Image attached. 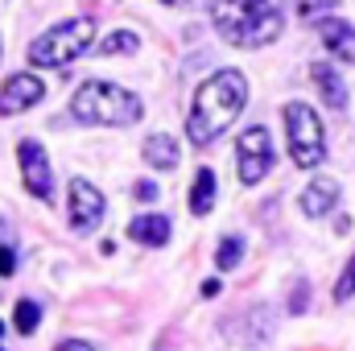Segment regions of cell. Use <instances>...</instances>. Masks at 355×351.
<instances>
[{
	"label": "cell",
	"instance_id": "cell-25",
	"mask_svg": "<svg viewBox=\"0 0 355 351\" xmlns=\"http://www.w3.org/2000/svg\"><path fill=\"white\" fill-rule=\"evenodd\" d=\"M0 339H4V323H0Z\"/></svg>",
	"mask_w": 355,
	"mask_h": 351
},
{
	"label": "cell",
	"instance_id": "cell-12",
	"mask_svg": "<svg viewBox=\"0 0 355 351\" xmlns=\"http://www.w3.org/2000/svg\"><path fill=\"white\" fill-rule=\"evenodd\" d=\"M128 240H137L145 248H162L170 240V219L166 215H137L128 223Z\"/></svg>",
	"mask_w": 355,
	"mask_h": 351
},
{
	"label": "cell",
	"instance_id": "cell-14",
	"mask_svg": "<svg viewBox=\"0 0 355 351\" xmlns=\"http://www.w3.org/2000/svg\"><path fill=\"white\" fill-rule=\"evenodd\" d=\"M310 79H314V87L322 91V99H327L331 108H347V87H343V79H339L335 67L314 62V67H310Z\"/></svg>",
	"mask_w": 355,
	"mask_h": 351
},
{
	"label": "cell",
	"instance_id": "cell-6",
	"mask_svg": "<svg viewBox=\"0 0 355 351\" xmlns=\"http://www.w3.org/2000/svg\"><path fill=\"white\" fill-rule=\"evenodd\" d=\"M236 162H240V182L244 186H257L272 170V141H268L265 124H248L236 137Z\"/></svg>",
	"mask_w": 355,
	"mask_h": 351
},
{
	"label": "cell",
	"instance_id": "cell-24",
	"mask_svg": "<svg viewBox=\"0 0 355 351\" xmlns=\"http://www.w3.org/2000/svg\"><path fill=\"white\" fill-rule=\"evenodd\" d=\"M162 4H170V8H178V4H186V0H162Z\"/></svg>",
	"mask_w": 355,
	"mask_h": 351
},
{
	"label": "cell",
	"instance_id": "cell-13",
	"mask_svg": "<svg viewBox=\"0 0 355 351\" xmlns=\"http://www.w3.org/2000/svg\"><path fill=\"white\" fill-rule=\"evenodd\" d=\"M141 153H145V166H153V170H174L178 166V141L170 137V132H153V137H145Z\"/></svg>",
	"mask_w": 355,
	"mask_h": 351
},
{
	"label": "cell",
	"instance_id": "cell-7",
	"mask_svg": "<svg viewBox=\"0 0 355 351\" xmlns=\"http://www.w3.org/2000/svg\"><path fill=\"white\" fill-rule=\"evenodd\" d=\"M67 215H71V228L75 232H95L99 228V219H103V194L91 186L87 178H71Z\"/></svg>",
	"mask_w": 355,
	"mask_h": 351
},
{
	"label": "cell",
	"instance_id": "cell-16",
	"mask_svg": "<svg viewBox=\"0 0 355 351\" xmlns=\"http://www.w3.org/2000/svg\"><path fill=\"white\" fill-rule=\"evenodd\" d=\"M137 46H141V37H137L132 29H112L95 50H99L103 58H112V54H137Z\"/></svg>",
	"mask_w": 355,
	"mask_h": 351
},
{
	"label": "cell",
	"instance_id": "cell-20",
	"mask_svg": "<svg viewBox=\"0 0 355 351\" xmlns=\"http://www.w3.org/2000/svg\"><path fill=\"white\" fill-rule=\"evenodd\" d=\"M347 298H355V252H352V261L343 264V277L335 285V302H347Z\"/></svg>",
	"mask_w": 355,
	"mask_h": 351
},
{
	"label": "cell",
	"instance_id": "cell-18",
	"mask_svg": "<svg viewBox=\"0 0 355 351\" xmlns=\"http://www.w3.org/2000/svg\"><path fill=\"white\" fill-rule=\"evenodd\" d=\"M244 257V236H227V240H219V252H215V268L219 273H227V268H236Z\"/></svg>",
	"mask_w": 355,
	"mask_h": 351
},
{
	"label": "cell",
	"instance_id": "cell-17",
	"mask_svg": "<svg viewBox=\"0 0 355 351\" xmlns=\"http://www.w3.org/2000/svg\"><path fill=\"white\" fill-rule=\"evenodd\" d=\"M12 323H17V331H21V335H33V331H37V323H42V306H37L33 298H21V302H17V310H12Z\"/></svg>",
	"mask_w": 355,
	"mask_h": 351
},
{
	"label": "cell",
	"instance_id": "cell-22",
	"mask_svg": "<svg viewBox=\"0 0 355 351\" xmlns=\"http://www.w3.org/2000/svg\"><path fill=\"white\" fill-rule=\"evenodd\" d=\"M157 198V186L153 182H137V203H153Z\"/></svg>",
	"mask_w": 355,
	"mask_h": 351
},
{
	"label": "cell",
	"instance_id": "cell-5",
	"mask_svg": "<svg viewBox=\"0 0 355 351\" xmlns=\"http://www.w3.org/2000/svg\"><path fill=\"white\" fill-rule=\"evenodd\" d=\"M285 141H289V157L297 170H318L322 157H327V132H322V120L310 103L293 99L285 103Z\"/></svg>",
	"mask_w": 355,
	"mask_h": 351
},
{
	"label": "cell",
	"instance_id": "cell-23",
	"mask_svg": "<svg viewBox=\"0 0 355 351\" xmlns=\"http://www.w3.org/2000/svg\"><path fill=\"white\" fill-rule=\"evenodd\" d=\"M54 351H91V343H83V339H62Z\"/></svg>",
	"mask_w": 355,
	"mask_h": 351
},
{
	"label": "cell",
	"instance_id": "cell-9",
	"mask_svg": "<svg viewBox=\"0 0 355 351\" xmlns=\"http://www.w3.org/2000/svg\"><path fill=\"white\" fill-rule=\"evenodd\" d=\"M42 95H46V83H42L37 75L21 71V75H12V79L0 87V116H17V112H29V108H33Z\"/></svg>",
	"mask_w": 355,
	"mask_h": 351
},
{
	"label": "cell",
	"instance_id": "cell-8",
	"mask_svg": "<svg viewBox=\"0 0 355 351\" xmlns=\"http://www.w3.org/2000/svg\"><path fill=\"white\" fill-rule=\"evenodd\" d=\"M17 157H21V182H25V190H29L33 198L50 203V194H54V174H50L46 149H42L37 141H21V145H17Z\"/></svg>",
	"mask_w": 355,
	"mask_h": 351
},
{
	"label": "cell",
	"instance_id": "cell-3",
	"mask_svg": "<svg viewBox=\"0 0 355 351\" xmlns=\"http://www.w3.org/2000/svg\"><path fill=\"white\" fill-rule=\"evenodd\" d=\"M141 99L132 91L103 83V79H87L71 99V116L79 124H103V128H128L141 120Z\"/></svg>",
	"mask_w": 355,
	"mask_h": 351
},
{
	"label": "cell",
	"instance_id": "cell-4",
	"mask_svg": "<svg viewBox=\"0 0 355 351\" xmlns=\"http://www.w3.org/2000/svg\"><path fill=\"white\" fill-rule=\"evenodd\" d=\"M91 46H95V21H91V17H71V21L46 29V33L29 46V62H33V67H54V71H62V67H71L79 54H87Z\"/></svg>",
	"mask_w": 355,
	"mask_h": 351
},
{
	"label": "cell",
	"instance_id": "cell-1",
	"mask_svg": "<svg viewBox=\"0 0 355 351\" xmlns=\"http://www.w3.org/2000/svg\"><path fill=\"white\" fill-rule=\"evenodd\" d=\"M244 108H248V79L240 71L227 67V71L207 75L194 87L190 112H186V137H190V145H198V149L215 145L240 120Z\"/></svg>",
	"mask_w": 355,
	"mask_h": 351
},
{
	"label": "cell",
	"instance_id": "cell-2",
	"mask_svg": "<svg viewBox=\"0 0 355 351\" xmlns=\"http://www.w3.org/2000/svg\"><path fill=\"white\" fill-rule=\"evenodd\" d=\"M211 25L223 42L240 50H261L281 37L285 4L281 0H211Z\"/></svg>",
	"mask_w": 355,
	"mask_h": 351
},
{
	"label": "cell",
	"instance_id": "cell-10",
	"mask_svg": "<svg viewBox=\"0 0 355 351\" xmlns=\"http://www.w3.org/2000/svg\"><path fill=\"white\" fill-rule=\"evenodd\" d=\"M335 203H339V182H335V178H327V174H318L306 190H302V198H297L302 215H310V219L331 215V211H335Z\"/></svg>",
	"mask_w": 355,
	"mask_h": 351
},
{
	"label": "cell",
	"instance_id": "cell-19",
	"mask_svg": "<svg viewBox=\"0 0 355 351\" xmlns=\"http://www.w3.org/2000/svg\"><path fill=\"white\" fill-rule=\"evenodd\" d=\"M335 4H339V0H293V8H297L302 21H318V17L327 21V12H331Z\"/></svg>",
	"mask_w": 355,
	"mask_h": 351
},
{
	"label": "cell",
	"instance_id": "cell-21",
	"mask_svg": "<svg viewBox=\"0 0 355 351\" xmlns=\"http://www.w3.org/2000/svg\"><path fill=\"white\" fill-rule=\"evenodd\" d=\"M17 273V252L8 244H0V277H12Z\"/></svg>",
	"mask_w": 355,
	"mask_h": 351
},
{
	"label": "cell",
	"instance_id": "cell-15",
	"mask_svg": "<svg viewBox=\"0 0 355 351\" xmlns=\"http://www.w3.org/2000/svg\"><path fill=\"white\" fill-rule=\"evenodd\" d=\"M215 207V170H198L190 182V215H211Z\"/></svg>",
	"mask_w": 355,
	"mask_h": 351
},
{
	"label": "cell",
	"instance_id": "cell-26",
	"mask_svg": "<svg viewBox=\"0 0 355 351\" xmlns=\"http://www.w3.org/2000/svg\"><path fill=\"white\" fill-rule=\"evenodd\" d=\"M0 232H4V223H0Z\"/></svg>",
	"mask_w": 355,
	"mask_h": 351
},
{
	"label": "cell",
	"instance_id": "cell-11",
	"mask_svg": "<svg viewBox=\"0 0 355 351\" xmlns=\"http://www.w3.org/2000/svg\"><path fill=\"white\" fill-rule=\"evenodd\" d=\"M318 37H322V46H327L339 62L355 67V25L339 21V17H327V21L318 25Z\"/></svg>",
	"mask_w": 355,
	"mask_h": 351
}]
</instances>
